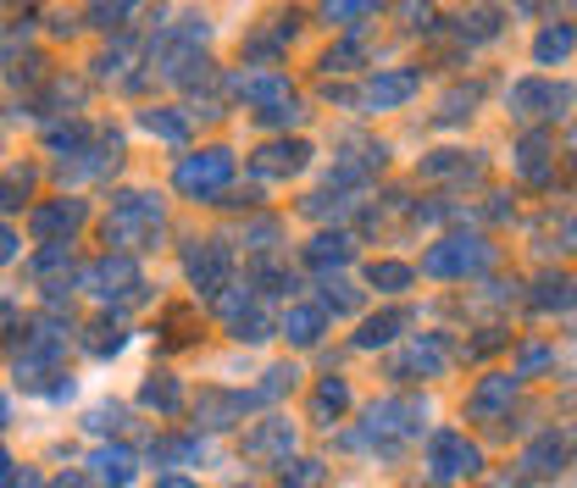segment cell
<instances>
[{"label":"cell","instance_id":"f6af8a7d","mask_svg":"<svg viewBox=\"0 0 577 488\" xmlns=\"http://www.w3.org/2000/svg\"><path fill=\"white\" fill-rule=\"evenodd\" d=\"M7 483H12V461H7V455H0V488H7Z\"/></svg>","mask_w":577,"mask_h":488},{"label":"cell","instance_id":"5bb4252c","mask_svg":"<svg viewBox=\"0 0 577 488\" xmlns=\"http://www.w3.org/2000/svg\"><path fill=\"white\" fill-rule=\"evenodd\" d=\"M278 334H284L289 345L311 350V345L327 334V311H322V305H289V311H284V322H278Z\"/></svg>","mask_w":577,"mask_h":488},{"label":"cell","instance_id":"d4e9b609","mask_svg":"<svg viewBox=\"0 0 577 488\" xmlns=\"http://www.w3.org/2000/svg\"><path fill=\"white\" fill-rule=\"evenodd\" d=\"M289 383H295V367H273L251 394H239V405H244V411H251V405H267V399H278V394H289Z\"/></svg>","mask_w":577,"mask_h":488},{"label":"cell","instance_id":"ffe728a7","mask_svg":"<svg viewBox=\"0 0 577 488\" xmlns=\"http://www.w3.org/2000/svg\"><path fill=\"white\" fill-rule=\"evenodd\" d=\"M139 405H145V411H155V417H173L178 405H184V383H178V377H168V372H161V377H145Z\"/></svg>","mask_w":577,"mask_h":488},{"label":"cell","instance_id":"8fae6325","mask_svg":"<svg viewBox=\"0 0 577 488\" xmlns=\"http://www.w3.org/2000/svg\"><path fill=\"white\" fill-rule=\"evenodd\" d=\"M289 450H295V428L284 417H267L244 433V455L251 461H289Z\"/></svg>","mask_w":577,"mask_h":488},{"label":"cell","instance_id":"74e56055","mask_svg":"<svg viewBox=\"0 0 577 488\" xmlns=\"http://www.w3.org/2000/svg\"><path fill=\"white\" fill-rule=\"evenodd\" d=\"M90 428H95V433L123 428V405H95V411H90Z\"/></svg>","mask_w":577,"mask_h":488},{"label":"cell","instance_id":"30bf717a","mask_svg":"<svg viewBox=\"0 0 577 488\" xmlns=\"http://www.w3.org/2000/svg\"><path fill=\"white\" fill-rule=\"evenodd\" d=\"M445 367H450V339H445V334H423L417 345H411V350L394 361V377H417V372H423V377H439Z\"/></svg>","mask_w":577,"mask_h":488},{"label":"cell","instance_id":"7402d4cb","mask_svg":"<svg viewBox=\"0 0 577 488\" xmlns=\"http://www.w3.org/2000/svg\"><path fill=\"white\" fill-rule=\"evenodd\" d=\"M400 328H411V311H405V305H400V311H383V316H372L367 328L356 334V345H361V350H378V345L400 339Z\"/></svg>","mask_w":577,"mask_h":488},{"label":"cell","instance_id":"2e32d148","mask_svg":"<svg viewBox=\"0 0 577 488\" xmlns=\"http://www.w3.org/2000/svg\"><path fill=\"white\" fill-rule=\"evenodd\" d=\"M78 228H84V200H56V206H39L34 211V233L39 239H61V233H78Z\"/></svg>","mask_w":577,"mask_h":488},{"label":"cell","instance_id":"4fadbf2b","mask_svg":"<svg viewBox=\"0 0 577 488\" xmlns=\"http://www.w3.org/2000/svg\"><path fill=\"white\" fill-rule=\"evenodd\" d=\"M511 399H517V372H494V377H483V383L472 388V399H466V411L488 422V417H500V411H506V405H511Z\"/></svg>","mask_w":577,"mask_h":488},{"label":"cell","instance_id":"e575fe53","mask_svg":"<svg viewBox=\"0 0 577 488\" xmlns=\"http://www.w3.org/2000/svg\"><path fill=\"white\" fill-rule=\"evenodd\" d=\"M123 328H117V322H101V328H90V350L95 356H112V350H123Z\"/></svg>","mask_w":577,"mask_h":488},{"label":"cell","instance_id":"bcb514c9","mask_svg":"<svg viewBox=\"0 0 577 488\" xmlns=\"http://www.w3.org/2000/svg\"><path fill=\"white\" fill-rule=\"evenodd\" d=\"M0 428H7V399H0Z\"/></svg>","mask_w":577,"mask_h":488},{"label":"cell","instance_id":"cb8c5ba5","mask_svg":"<svg viewBox=\"0 0 577 488\" xmlns=\"http://www.w3.org/2000/svg\"><path fill=\"white\" fill-rule=\"evenodd\" d=\"M533 305H539V311H572V305H577V278H572V272L544 278L539 294H533Z\"/></svg>","mask_w":577,"mask_h":488},{"label":"cell","instance_id":"ab89813d","mask_svg":"<svg viewBox=\"0 0 577 488\" xmlns=\"http://www.w3.org/2000/svg\"><path fill=\"white\" fill-rule=\"evenodd\" d=\"M128 7L134 0H95V23H117V18H128Z\"/></svg>","mask_w":577,"mask_h":488},{"label":"cell","instance_id":"60d3db41","mask_svg":"<svg viewBox=\"0 0 577 488\" xmlns=\"http://www.w3.org/2000/svg\"><path fill=\"white\" fill-rule=\"evenodd\" d=\"M244 239H251V251H273V239H278V222H256V228L244 233Z\"/></svg>","mask_w":577,"mask_h":488},{"label":"cell","instance_id":"6da1fadb","mask_svg":"<svg viewBox=\"0 0 577 488\" xmlns=\"http://www.w3.org/2000/svg\"><path fill=\"white\" fill-rule=\"evenodd\" d=\"M161 239V200L155 195H117L106 211V244L117 251H150Z\"/></svg>","mask_w":577,"mask_h":488},{"label":"cell","instance_id":"ac0fdd59","mask_svg":"<svg viewBox=\"0 0 577 488\" xmlns=\"http://www.w3.org/2000/svg\"><path fill=\"white\" fill-rule=\"evenodd\" d=\"M239 411H244V405H239V394H228V388H206L200 399H195V417H200V428H233L239 422Z\"/></svg>","mask_w":577,"mask_h":488},{"label":"cell","instance_id":"8992f818","mask_svg":"<svg viewBox=\"0 0 577 488\" xmlns=\"http://www.w3.org/2000/svg\"><path fill=\"white\" fill-rule=\"evenodd\" d=\"M428 472L439 483H466V477L483 472V455H477V444H466V433L445 428V433L428 439Z\"/></svg>","mask_w":577,"mask_h":488},{"label":"cell","instance_id":"1f68e13d","mask_svg":"<svg viewBox=\"0 0 577 488\" xmlns=\"http://www.w3.org/2000/svg\"><path fill=\"white\" fill-rule=\"evenodd\" d=\"M350 206H356V200H345V189H339V195H334V189H322V195L305 200V217H345Z\"/></svg>","mask_w":577,"mask_h":488},{"label":"cell","instance_id":"d6a6232c","mask_svg":"<svg viewBox=\"0 0 577 488\" xmlns=\"http://www.w3.org/2000/svg\"><path fill=\"white\" fill-rule=\"evenodd\" d=\"M367 7H378V0H322L327 23H356V18H367Z\"/></svg>","mask_w":577,"mask_h":488},{"label":"cell","instance_id":"f1b7e54d","mask_svg":"<svg viewBox=\"0 0 577 488\" xmlns=\"http://www.w3.org/2000/svg\"><path fill=\"white\" fill-rule=\"evenodd\" d=\"M517 155H522V173H528V178H544V173H550V161H544L550 144H544V133H528Z\"/></svg>","mask_w":577,"mask_h":488},{"label":"cell","instance_id":"f35d334b","mask_svg":"<svg viewBox=\"0 0 577 488\" xmlns=\"http://www.w3.org/2000/svg\"><path fill=\"white\" fill-rule=\"evenodd\" d=\"M361 61V45H339V50H327V67H334V72H350Z\"/></svg>","mask_w":577,"mask_h":488},{"label":"cell","instance_id":"603a6c76","mask_svg":"<svg viewBox=\"0 0 577 488\" xmlns=\"http://www.w3.org/2000/svg\"><path fill=\"white\" fill-rule=\"evenodd\" d=\"M577 50V28L572 23H561V28H544L539 39H533V56H539V67H550V61H566Z\"/></svg>","mask_w":577,"mask_h":488},{"label":"cell","instance_id":"d6986e66","mask_svg":"<svg viewBox=\"0 0 577 488\" xmlns=\"http://www.w3.org/2000/svg\"><path fill=\"white\" fill-rule=\"evenodd\" d=\"M350 256H356V239H350V233H316V239L305 244V262L322 267V272H327V267H345Z\"/></svg>","mask_w":577,"mask_h":488},{"label":"cell","instance_id":"83f0119b","mask_svg":"<svg viewBox=\"0 0 577 488\" xmlns=\"http://www.w3.org/2000/svg\"><path fill=\"white\" fill-rule=\"evenodd\" d=\"M322 483H327L322 461H289L284 466V488H322Z\"/></svg>","mask_w":577,"mask_h":488},{"label":"cell","instance_id":"9a60e30c","mask_svg":"<svg viewBox=\"0 0 577 488\" xmlns=\"http://www.w3.org/2000/svg\"><path fill=\"white\" fill-rule=\"evenodd\" d=\"M311 161V144L305 139H284V144H267L262 155H256V173L262 178H289V173H300Z\"/></svg>","mask_w":577,"mask_h":488},{"label":"cell","instance_id":"ee69618b","mask_svg":"<svg viewBox=\"0 0 577 488\" xmlns=\"http://www.w3.org/2000/svg\"><path fill=\"white\" fill-rule=\"evenodd\" d=\"M50 488H84V477H56Z\"/></svg>","mask_w":577,"mask_h":488},{"label":"cell","instance_id":"e0dca14e","mask_svg":"<svg viewBox=\"0 0 577 488\" xmlns=\"http://www.w3.org/2000/svg\"><path fill=\"white\" fill-rule=\"evenodd\" d=\"M566 450H572V439H566V433H544V439H533V450L522 455L528 477H555V472L566 466Z\"/></svg>","mask_w":577,"mask_h":488},{"label":"cell","instance_id":"277c9868","mask_svg":"<svg viewBox=\"0 0 577 488\" xmlns=\"http://www.w3.org/2000/svg\"><path fill=\"white\" fill-rule=\"evenodd\" d=\"M423 422H428V405L423 399H378L372 411H367V439L372 444L383 439V450H394L400 439H417Z\"/></svg>","mask_w":577,"mask_h":488},{"label":"cell","instance_id":"ba28073f","mask_svg":"<svg viewBox=\"0 0 577 488\" xmlns=\"http://www.w3.org/2000/svg\"><path fill=\"white\" fill-rule=\"evenodd\" d=\"M184 272H189V283H195L200 294L228 289V272H233V262H228V244H217V239L195 244V251H189V262H184Z\"/></svg>","mask_w":577,"mask_h":488},{"label":"cell","instance_id":"7dc6e473","mask_svg":"<svg viewBox=\"0 0 577 488\" xmlns=\"http://www.w3.org/2000/svg\"><path fill=\"white\" fill-rule=\"evenodd\" d=\"M566 239H572V251H577V222H572V233H566Z\"/></svg>","mask_w":577,"mask_h":488},{"label":"cell","instance_id":"4316f807","mask_svg":"<svg viewBox=\"0 0 577 488\" xmlns=\"http://www.w3.org/2000/svg\"><path fill=\"white\" fill-rule=\"evenodd\" d=\"M345 405H350V388H345L339 377H327V383L316 388V405H311V411H316V422H327V417H339Z\"/></svg>","mask_w":577,"mask_h":488},{"label":"cell","instance_id":"5b68a950","mask_svg":"<svg viewBox=\"0 0 577 488\" xmlns=\"http://www.w3.org/2000/svg\"><path fill=\"white\" fill-rule=\"evenodd\" d=\"M233 178V155L228 150H200V155H184L178 161V189L189 200H217Z\"/></svg>","mask_w":577,"mask_h":488},{"label":"cell","instance_id":"9c48e42d","mask_svg":"<svg viewBox=\"0 0 577 488\" xmlns=\"http://www.w3.org/2000/svg\"><path fill=\"white\" fill-rule=\"evenodd\" d=\"M417 84H423V72H411V67L378 72L372 84L361 90V106H367V112H394V106H405L411 95H417Z\"/></svg>","mask_w":577,"mask_h":488},{"label":"cell","instance_id":"4dcf8cb0","mask_svg":"<svg viewBox=\"0 0 577 488\" xmlns=\"http://www.w3.org/2000/svg\"><path fill=\"white\" fill-rule=\"evenodd\" d=\"M411 278H417V272H411L405 262H378V267H372V289H383V294H394V289H405Z\"/></svg>","mask_w":577,"mask_h":488},{"label":"cell","instance_id":"836d02e7","mask_svg":"<svg viewBox=\"0 0 577 488\" xmlns=\"http://www.w3.org/2000/svg\"><path fill=\"white\" fill-rule=\"evenodd\" d=\"M150 455H155V461H178V466H184V461H195V455H200V444H195V439H161Z\"/></svg>","mask_w":577,"mask_h":488},{"label":"cell","instance_id":"7a4b0ae2","mask_svg":"<svg viewBox=\"0 0 577 488\" xmlns=\"http://www.w3.org/2000/svg\"><path fill=\"white\" fill-rule=\"evenodd\" d=\"M488 262H494V244H488V239L450 233V239H439L434 251L423 256V272H428V278H466V272H483Z\"/></svg>","mask_w":577,"mask_h":488},{"label":"cell","instance_id":"d590c367","mask_svg":"<svg viewBox=\"0 0 577 488\" xmlns=\"http://www.w3.org/2000/svg\"><path fill=\"white\" fill-rule=\"evenodd\" d=\"M23 195H28V178H23V173L0 178V211H18V206H23Z\"/></svg>","mask_w":577,"mask_h":488},{"label":"cell","instance_id":"7bdbcfd3","mask_svg":"<svg viewBox=\"0 0 577 488\" xmlns=\"http://www.w3.org/2000/svg\"><path fill=\"white\" fill-rule=\"evenodd\" d=\"M155 488H195V483H184V477H155Z\"/></svg>","mask_w":577,"mask_h":488},{"label":"cell","instance_id":"f546056e","mask_svg":"<svg viewBox=\"0 0 577 488\" xmlns=\"http://www.w3.org/2000/svg\"><path fill=\"white\" fill-rule=\"evenodd\" d=\"M356 305H361V294L345 278H327L322 283V311H356Z\"/></svg>","mask_w":577,"mask_h":488},{"label":"cell","instance_id":"484cf974","mask_svg":"<svg viewBox=\"0 0 577 488\" xmlns=\"http://www.w3.org/2000/svg\"><path fill=\"white\" fill-rule=\"evenodd\" d=\"M139 123H145V133H155V139H184V133H189V123H184L178 112H168V106H150Z\"/></svg>","mask_w":577,"mask_h":488},{"label":"cell","instance_id":"3957f363","mask_svg":"<svg viewBox=\"0 0 577 488\" xmlns=\"http://www.w3.org/2000/svg\"><path fill=\"white\" fill-rule=\"evenodd\" d=\"M506 106H511V117H522V123L566 117V112H572V84H561V78H522V84H511Z\"/></svg>","mask_w":577,"mask_h":488},{"label":"cell","instance_id":"b9f144b4","mask_svg":"<svg viewBox=\"0 0 577 488\" xmlns=\"http://www.w3.org/2000/svg\"><path fill=\"white\" fill-rule=\"evenodd\" d=\"M12 256H18V233H12L7 222H0V267H7Z\"/></svg>","mask_w":577,"mask_h":488},{"label":"cell","instance_id":"7c38bea8","mask_svg":"<svg viewBox=\"0 0 577 488\" xmlns=\"http://www.w3.org/2000/svg\"><path fill=\"white\" fill-rule=\"evenodd\" d=\"M233 95H239V101H256V106L267 112V106L289 101V78H284V72H273V67H256V72H239V78H233Z\"/></svg>","mask_w":577,"mask_h":488},{"label":"cell","instance_id":"44dd1931","mask_svg":"<svg viewBox=\"0 0 577 488\" xmlns=\"http://www.w3.org/2000/svg\"><path fill=\"white\" fill-rule=\"evenodd\" d=\"M90 466H95V483H106V488H128L134 483V455L128 450H95L90 455Z\"/></svg>","mask_w":577,"mask_h":488},{"label":"cell","instance_id":"8d00e7d4","mask_svg":"<svg viewBox=\"0 0 577 488\" xmlns=\"http://www.w3.org/2000/svg\"><path fill=\"white\" fill-rule=\"evenodd\" d=\"M256 117H262V123H273V128H289V123H300L305 112H300V106H295V95H289V101H278V106H267V112H256Z\"/></svg>","mask_w":577,"mask_h":488},{"label":"cell","instance_id":"52a82bcc","mask_svg":"<svg viewBox=\"0 0 577 488\" xmlns=\"http://www.w3.org/2000/svg\"><path fill=\"white\" fill-rule=\"evenodd\" d=\"M84 289L101 294V300H139L145 294V278L128 256H101L90 272H84Z\"/></svg>","mask_w":577,"mask_h":488}]
</instances>
